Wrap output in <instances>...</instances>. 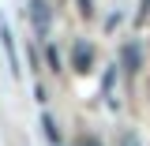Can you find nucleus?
<instances>
[{
    "mask_svg": "<svg viewBox=\"0 0 150 146\" xmlns=\"http://www.w3.org/2000/svg\"><path fill=\"white\" fill-rule=\"evenodd\" d=\"M128 75H135L139 68H143V56H139V45H124V64H120Z\"/></svg>",
    "mask_w": 150,
    "mask_h": 146,
    "instance_id": "4",
    "label": "nucleus"
},
{
    "mask_svg": "<svg viewBox=\"0 0 150 146\" xmlns=\"http://www.w3.org/2000/svg\"><path fill=\"white\" fill-rule=\"evenodd\" d=\"M116 68H120V64H112L109 71H105V79H101V90H105V101H109L112 109H116V97H112V86H116Z\"/></svg>",
    "mask_w": 150,
    "mask_h": 146,
    "instance_id": "5",
    "label": "nucleus"
},
{
    "mask_svg": "<svg viewBox=\"0 0 150 146\" xmlns=\"http://www.w3.org/2000/svg\"><path fill=\"white\" fill-rule=\"evenodd\" d=\"M146 97H150V79H146Z\"/></svg>",
    "mask_w": 150,
    "mask_h": 146,
    "instance_id": "12",
    "label": "nucleus"
},
{
    "mask_svg": "<svg viewBox=\"0 0 150 146\" xmlns=\"http://www.w3.org/2000/svg\"><path fill=\"white\" fill-rule=\"evenodd\" d=\"M79 146H101V139H98V135H83V139H79Z\"/></svg>",
    "mask_w": 150,
    "mask_h": 146,
    "instance_id": "10",
    "label": "nucleus"
},
{
    "mask_svg": "<svg viewBox=\"0 0 150 146\" xmlns=\"http://www.w3.org/2000/svg\"><path fill=\"white\" fill-rule=\"evenodd\" d=\"M94 45L90 41H86V37H79V41H75L71 45V71L75 75H86V71H94Z\"/></svg>",
    "mask_w": 150,
    "mask_h": 146,
    "instance_id": "1",
    "label": "nucleus"
},
{
    "mask_svg": "<svg viewBox=\"0 0 150 146\" xmlns=\"http://www.w3.org/2000/svg\"><path fill=\"white\" fill-rule=\"evenodd\" d=\"M79 15H86V19L94 15V0H79Z\"/></svg>",
    "mask_w": 150,
    "mask_h": 146,
    "instance_id": "8",
    "label": "nucleus"
},
{
    "mask_svg": "<svg viewBox=\"0 0 150 146\" xmlns=\"http://www.w3.org/2000/svg\"><path fill=\"white\" fill-rule=\"evenodd\" d=\"M41 128H45V139L49 142H60V128L53 124V116H41Z\"/></svg>",
    "mask_w": 150,
    "mask_h": 146,
    "instance_id": "6",
    "label": "nucleus"
},
{
    "mask_svg": "<svg viewBox=\"0 0 150 146\" xmlns=\"http://www.w3.org/2000/svg\"><path fill=\"white\" fill-rule=\"evenodd\" d=\"M150 19V0H139V23H146Z\"/></svg>",
    "mask_w": 150,
    "mask_h": 146,
    "instance_id": "9",
    "label": "nucleus"
},
{
    "mask_svg": "<svg viewBox=\"0 0 150 146\" xmlns=\"http://www.w3.org/2000/svg\"><path fill=\"white\" fill-rule=\"evenodd\" d=\"M0 45H4V53H8L11 75H19V56H15V41H11V30H8V23H4V19H0Z\"/></svg>",
    "mask_w": 150,
    "mask_h": 146,
    "instance_id": "3",
    "label": "nucleus"
},
{
    "mask_svg": "<svg viewBox=\"0 0 150 146\" xmlns=\"http://www.w3.org/2000/svg\"><path fill=\"white\" fill-rule=\"evenodd\" d=\"M30 23H34L38 37H49V30H53V8H49V0H30Z\"/></svg>",
    "mask_w": 150,
    "mask_h": 146,
    "instance_id": "2",
    "label": "nucleus"
},
{
    "mask_svg": "<svg viewBox=\"0 0 150 146\" xmlns=\"http://www.w3.org/2000/svg\"><path fill=\"white\" fill-rule=\"evenodd\" d=\"M45 60H49V71H60V53H56V45H45Z\"/></svg>",
    "mask_w": 150,
    "mask_h": 146,
    "instance_id": "7",
    "label": "nucleus"
},
{
    "mask_svg": "<svg viewBox=\"0 0 150 146\" xmlns=\"http://www.w3.org/2000/svg\"><path fill=\"white\" fill-rule=\"evenodd\" d=\"M120 146H143V142H139V139H135V135L128 131V135H120Z\"/></svg>",
    "mask_w": 150,
    "mask_h": 146,
    "instance_id": "11",
    "label": "nucleus"
}]
</instances>
